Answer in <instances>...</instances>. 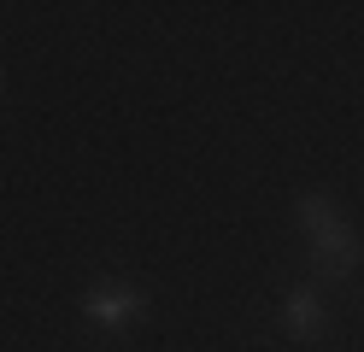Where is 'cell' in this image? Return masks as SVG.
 Masks as SVG:
<instances>
[{"instance_id":"6da1fadb","label":"cell","mask_w":364,"mask_h":352,"mask_svg":"<svg viewBox=\"0 0 364 352\" xmlns=\"http://www.w3.org/2000/svg\"><path fill=\"white\" fill-rule=\"evenodd\" d=\"M82 311H88V323H100V329H124V323H135L147 311V294L124 288V282H100V288L82 294Z\"/></svg>"},{"instance_id":"277c9868","label":"cell","mask_w":364,"mask_h":352,"mask_svg":"<svg viewBox=\"0 0 364 352\" xmlns=\"http://www.w3.org/2000/svg\"><path fill=\"white\" fill-rule=\"evenodd\" d=\"M300 218H306V229H311V235H323V229H335V223H341V218H335V206H329L323 194H306V200H300Z\"/></svg>"},{"instance_id":"7a4b0ae2","label":"cell","mask_w":364,"mask_h":352,"mask_svg":"<svg viewBox=\"0 0 364 352\" xmlns=\"http://www.w3.org/2000/svg\"><path fill=\"white\" fill-rule=\"evenodd\" d=\"M311 247H317L311 258H317V270H323V276H347V270L358 265V241H353L341 223L323 229V235H311Z\"/></svg>"},{"instance_id":"3957f363","label":"cell","mask_w":364,"mask_h":352,"mask_svg":"<svg viewBox=\"0 0 364 352\" xmlns=\"http://www.w3.org/2000/svg\"><path fill=\"white\" fill-rule=\"evenodd\" d=\"M282 317H288L294 335H317V329H323V305H317V294H311V288H294V294H288V305H282Z\"/></svg>"}]
</instances>
